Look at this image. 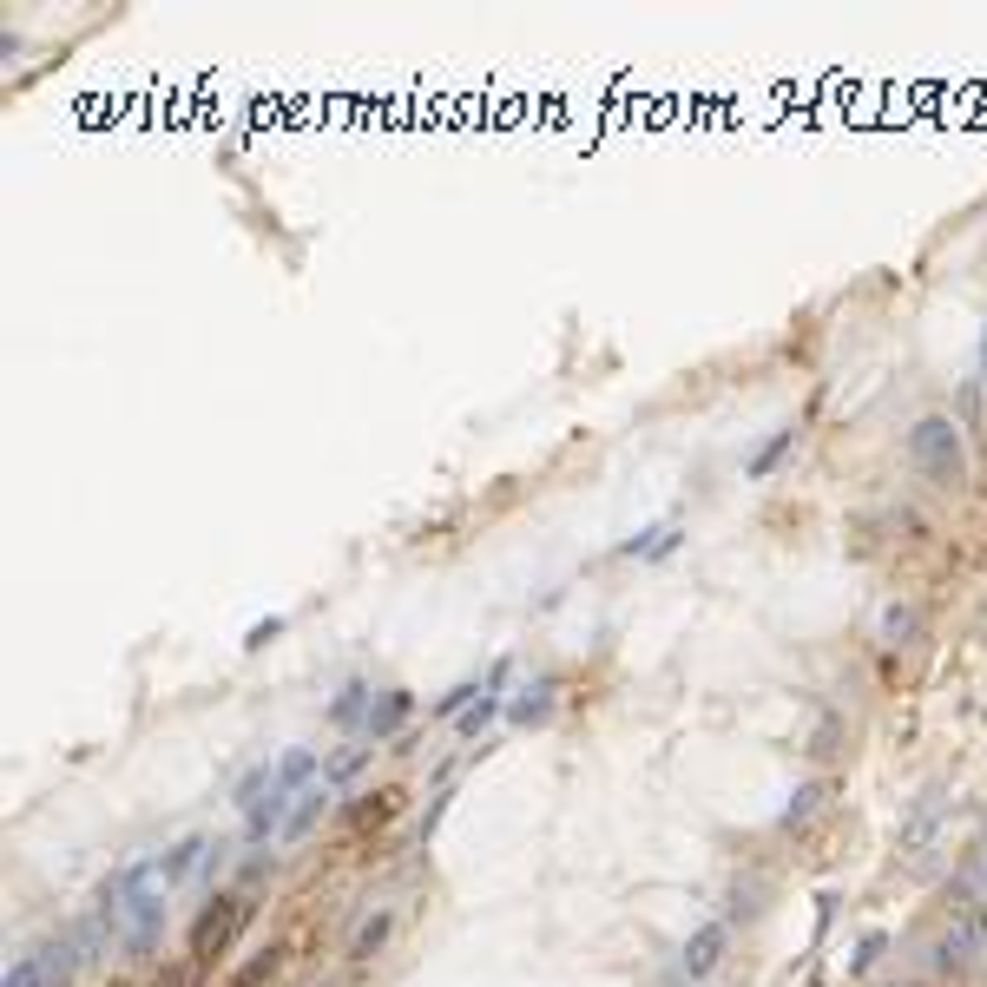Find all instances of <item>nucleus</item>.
Listing matches in <instances>:
<instances>
[{"label":"nucleus","instance_id":"f257e3e1","mask_svg":"<svg viewBox=\"0 0 987 987\" xmlns=\"http://www.w3.org/2000/svg\"><path fill=\"white\" fill-rule=\"evenodd\" d=\"M158 922H165V882H158L152 856L126 862V869L106 882V895H99V928H112V935L132 941V948H152Z\"/></svg>","mask_w":987,"mask_h":987},{"label":"nucleus","instance_id":"f03ea898","mask_svg":"<svg viewBox=\"0 0 987 987\" xmlns=\"http://www.w3.org/2000/svg\"><path fill=\"white\" fill-rule=\"evenodd\" d=\"M316 784V751H283L277 764H264L257 777H244L237 803H244V843H264L270 830L290 823V797Z\"/></svg>","mask_w":987,"mask_h":987},{"label":"nucleus","instance_id":"7ed1b4c3","mask_svg":"<svg viewBox=\"0 0 987 987\" xmlns=\"http://www.w3.org/2000/svg\"><path fill=\"white\" fill-rule=\"evenodd\" d=\"M909 461L922 481L935 487H955L961 474H968V448H961V428L948 422V415H922V422L909 428Z\"/></svg>","mask_w":987,"mask_h":987},{"label":"nucleus","instance_id":"20e7f679","mask_svg":"<svg viewBox=\"0 0 987 987\" xmlns=\"http://www.w3.org/2000/svg\"><path fill=\"white\" fill-rule=\"evenodd\" d=\"M244 922H251V902H244V895H218V902L198 915V928H191V968L218 961L224 948L237 941V928H244Z\"/></svg>","mask_w":987,"mask_h":987},{"label":"nucleus","instance_id":"39448f33","mask_svg":"<svg viewBox=\"0 0 987 987\" xmlns=\"http://www.w3.org/2000/svg\"><path fill=\"white\" fill-rule=\"evenodd\" d=\"M981 948H987V889L968 895V902H955V922H948V935H941L935 961L941 968H968Z\"/></svg>","mask_w":987,"mask_h":987},{"label":"nucleus","instance_id":"423d86ee","mask_svg":"<svg viewBox=\"0 0 987 987\" xmlns=\"http://www.w3.org/2000/svg\"><path fill=\"white\" fill-rule=\"evenodd\" d=\"M724 941H731V928H724V922H705V928H698V935L685 941V961H678V968H685V981H705V974L718 968Z\"/></svg>","mask_w":987,"mask_h":987},{"label":"nucleus","instance_id":"0eeeda50","mask_svg":"<svg viewBox=\"0 0 987 987\" xmlns=\"http://www.w3.org/2000/svg\"><path fill=\"white\" fill-rule=\"evenodd\" d=\"M408 711H415V698H408V691H382V705H369V724H362V737H369V744L395 737Z\"/></svg>","mask_w":987,"mask_h":987},{"label":"nucleus","instance_id":"6e6552de","mask_svg":"<svg viewBox=\"0 0 987 987\" xmlns=\"http://www.w3.org/2000/svg\"><path fill=\"white\" fill-rule=\"evenodd\" d=\"M553 691H560L553 678H533L514 705H507V718H514V724H547V718H553Z\"/></svg>","mask_w":987,"mask_h":987},{"label":"nucleus","instance_id":"1a4fd4ad","mask_svg":"<svg viewBox=\"0 0 987 987\" xmlns=\"http://www.w3.org/2000/svg\"><path fill=\"white\" fill-rule=\"evenodd\" d=\"M329 797H336L329 784H310V790H303V803L290 810V823H283V836H290V843H297V836H310V830H316V816L329 810Z\"/></svg>","mask_w":987,"mask_h":987},{"label":"nucleus","instance_id":"9d476101","mask_svg":"<svg viewBox=\"0 0 987 987\" xmlns=\"http://www.w3.org/2000/svg\"><path fill=\"white\" fill-rule=\"evenodd\" d=\"M369 705H376V691L369 685H343L336 691V705H329V724H343V731L349 724H369Z\"/></svg>","mask_w":987,"mask_h":987},{"label":"nucleus","instance_id":"9b49d317","mask_svg":"<svg viewBox=\"0 0 987 987\" xmlns=\"http://www.w3.org/2000/svg\"><path fill=\"white\" fill-rule=\"evenodd\" d=\"M501 678H507V665H494V672H487V691H481V705L461 718V737H481L487 724H494V711H501Z\"/></svg>","mask_w":987,"mask_h":987},{"label":"nucleus","instance_id":"f8f14e48","mask_svg":"<svg viewBox=\"0 0 987 987\" xmlns=\"http://www.w3.org/2000/svg\"><path fill=\"white\" fill-rule=\"evenodd\" d=\"M0 987H53L47 981V955H40V948L14 955V968H7V981H0Z\"/></svg>","mask_w":987,"mask_h":987},{"label":"nucleus","instance_id":"ddd939ff","mask_svg":"<svg viewBox=\"0 0 987 987\" xmlns=\"http://www.w3.org/2000/svg\"><path fill=\"white\" fill-rule=\"evenodd\" d=\"M382 941H389V915H369V922L356 928V941H349V961H369Z\"/></svg>","mask_w":987,"mask_h":987},{"label":"nucleus","instance_id":"4468645a","mask_svg":"<svg viewBox=\"0 0 987 987\" xmlns=\"http://www.w3.org/2000/svg\"><path fill=\"white\" fill-rule=\"evenodd\" d=\"M672 547H678V527H672V520H665V527H652L645 540H626L632 560H639V553H645V560H658V553H672Z\"/></svg>","mask_w":987,"mask_h":987},{"label":"nucleus","instance_id":"2eb2a0df","mask_svg":"<svg viewBox=\"0 0 987 987\" xmlns=\"http://www.w3.org/2000/svg\"><path fill=\"white\" fill-rule=\"evenodd\" d=\"M395 810H402V797H395V790H376V803H356V830H369V823L382 830Z\"/></svg>","mask_w":987,"mask_h":987},{"label":"nucleus","instance_id":"dca6fc26","mask_svg":"<svg viewBox=\"0 0 987 987\" xmlns=\"http://www.w3.org/2000/svg\"><path fill=\"white\" fill-rule=\"evenodd\" d=\"M816 803H823V784H803L797 797H790V810H784V830H803V823L816 816Z\"/></svg>","mask_w":987,"mask_h":987},{"label":"nucleus","instance_id":"f3484780","mask_svg":"<svg viewBox=\"0 0 987 987\" xmlns=\"http://www.w3.org/2000/svg\"><path fill=\"white\" fill-rule=\"evenodd\" d=\"M915 626H922V612H915V606H889V612H882V632H889V645L915 639Z\"/></svg>","mask_w":987,"mask_h":987},{"label":"nucleus","instance_id":"a211bd4d","mask_svg":"<svg viewBox=\"0 0 987 987\" xmlns=\"http://www.w3.org/2000/svg\"><path fill=\"white\" fill-rule=\"evenodd\" d=\"M790 441H797V428H784V435H770L764 448H757V455H751V474H770V468H777V461L790 455Z\"/></svg>","mask_w":987,"mask_h":987},{"label":"nucleus","instance_id":"6ab92c4d","mask_svg":"<svg viewBox=\"0 0 987 987\" xmlns=\"http://www.w3.org/2000/svg\"><path fill=\"white\" fill-rule=\"evenodd\" d=\"M362 757H369V751H343V757H336V764L323 770V784H329V790H343L349 777H356V770H362Z\"/></svg>","mask_w":987,"mask_h":987},{"label":"nucleus","instance_id":"aec40b11","mask_svg":"<svg viewBox=\"0 0 987 987\" xmlns=\"http://www.w3.org/2000/svg\"><path fill=\"white\" fill-rule=\"evenodd\" d=\"M264 974H277V948H270V955H264V961H251V968L237 974V981H231V987H257V981H264Z\"/></svg>","mask_w":987,"mask_h":987},{"label":"nucleus","instance_id":"412c9836","mask_svg":"<svg viewBox=\"0 0 987 987\" xmlns=\"http://www.w3.org/2000/svg\"><path fill=\"white\" fill-rule=\"evenodd\" d=\"M876 955H882V935H862V948H856V955H849V968L862 974V968H869V961H876Z\"/></svg>","mask_w":987,"mask_h":987},{"label":"nucleus","instance_id":"4be33fe9","mask_svg":"<svg viewBox=\"0 0 987 987\" xmlns=\"http://www.w3.org/2000/svg\"><path fill=\"white\" fill-rule=\"evenodd\" d=\"M981 369H987V336H981Z\"/></svg>","mask_w":987,"mask_h":987},{"label":"nucleus","instance_id":"5701e85b","mask_svg":"<svg viewBox=\"0 0 987 987\" xmlns=\"http://www.w3.org/2000/svg\"><path fill=\"white\" fill-rule=\"evenodd\" d=\"M895 987H902V981H895Z\"/></svg>","mask_w":987,"mask_h":987}]
</instances>
